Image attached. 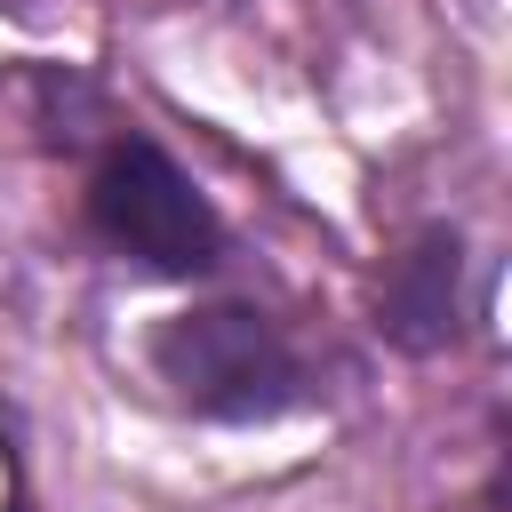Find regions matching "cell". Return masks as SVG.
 Listing matches in <instances>:
<instances>
[{"label": "cell", "mask_w": 512, "mask_h": 512, "mask_svg": "<svg viewBox=\"0 0 512 512\" xmlns=\"http://www.w3.org/2000/svg\"><path fill=\"white\" fill-rule=\"evenodd\" d=\"M144 360L168 384V400L208 416V424H272V416H296L312 400V368L288 344V328L240 296L168 312L152 328Z\"/></svg>", "instance_id": "1"}, {"label": "cell", "mask_w": 512, "mask_h": 512, "mask_svg": "<svg viewBox=\"0 0 512 512\" xmlns=\"http://www.w3.org/2000/svg\"><path fill=\"white\" fill-rule=\"evenodd\" d=\"M80 216H88V232L112 256H128V264H144L160 280H208L232 256L224 216L208 208V192L192 184V168L168 144H152L144 128H112L96 144Z\"/></svg>", "instance_id": "2"}, {"label": "cell", "mask_w": 512, "mask_h": 512, "mask_svg": "<svg viewBox=\"0 0 512 512\" xmlns=\"http://www.w3.org/2000/svg\"><path fill=\"white\" fill-rule=\"evenodd\" d=\"M376 336L432 360L464 336V232L416 224L376 272Z\"/></svg>", "instance_id": "3"}]
</instances>
